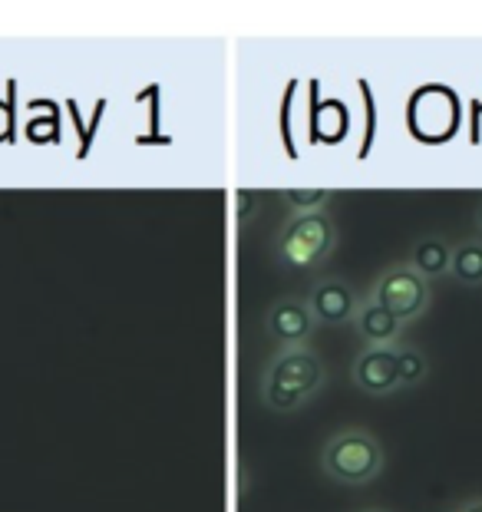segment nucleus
<instances>
[{"label": "nucleus", "instance_id": "1", "mask_svg": "<svg viewBox=\"0 0 482 512\" xmlns=\"http://www.w3.org/2000/svg\"><path fill=\"white\" fill-rule=\"evenodd\" d=\"M327 384V367L311 347H294L281 351L261 370L258 397L271 413H294L301 410L314 394H321Z\"/></svg>", "mask_w": 482, "mask_h": 512}, {"label": "nucleus", "instance_id": "2", "mask_svg": "<svg viewBox=\"0 0 482 512\" xmlns=\"http://www.w3.org/2000/svg\"><path fill=\"white\" fill-rule=\"evenodd\" d=\"M337 225L327 212L294 215L275 238V258L291 275H311L334 255Z\"/></svg>", "mask_w": 482, "mask_h": 512}, {"label": "nucleus", "instance_id": "3", "mask_svg": "<svg viewBox=\"0 0 482 512\" xmlns=\"http://www.w3.org/2000/svg\"><path fill=\"white\" fill-rule=\"evenodd\" d=\"M321 470L341 486H364L383 470V443L364 427L337 430L321 450Z\"/></svg>", "mask_w": 482, "mask_h": 512}, {"label": "nucleus", "instance_id": "4", "mask_svg": "<svg viewBox=\"0 0 482 512\" xmlns=\"http://www.w3.org/2000/svg\"><path fill=\"white\" fill-rule=\"evenodd\" d=\"M367 298H374L400 324H407L430 308V281L416 275L407 261H393V265H387L374 278Z\"/></svg>", "mask_w": 482, "mask_h": 512}, {"label": "nucleus", "instance_id": "5", "mask_svg": "<svg viewBox=\"0 0 482 512\" xmlns=\"http://www.w3.org/2000/svg\"><path fill=\"white\" fill-rule=\"evenodd\" d=\"M403 351H407L403 341L390 347H367L354 361V370H350V380H354L360 394L387 397L393 390L407 387L403 384Z\"/></svg>", "mask_w": 482, "mask_h": 512}, {"label": "nucleus", "instance_id": "6", "mask_svg": "<svg viewBox=\"0 0 482 512\" xmlns=\"http://www.w3.org/2000/svg\"><path fill=\"white\" fill-rule=\"evenodd\" d=\"M317 331V321L304 298H278L271 301L265 314V334L275 341L281 351H294V347H308Z\"/></svg>", "mask_w": 482, "mask_h": 512}, {"label": "nucleus", "instance_id": "7", "mask_svg": "<svg viewBox=\"0 0 482 512\" xmlns=\"http://www.w3.org/2000/svg\"><path fill=\"white\" fill-rule=\"evenodd\" d=\"M304 301H308L314 321L324 324V328H344V324L354 321V314L360 308L357 288L347 285L344 278H334V275L317 278Z\"/></svg>", "mask_w": 482, "mask_h": 512}, {"label": "nucleus", "instance_id": "8", "mask_svg": "<svg viewBox=\"0 0 482 512\" xmlns=\"http://www.w3.org/2000/svg\"><path fill=\"white\" fill-rule=\"evenodd\" d=\"M354 334L364 341L367 347H390L400 341V331L403 324L393 318V314L383 308V304H377L374 298H364L360 301V308L354 314Z\"/></svg>", "mask_w": 482, "mask_h": 512}, {"label": "nucleus", "instance_id": "9", "mask_svg": "<svg viewBox=\"0 0 482 512\" xmlns=\"http://www.w3.org/2000/svg\"><path fill=\"white\" fill-rule=\"evenodd\" d=\"M449 261H453V245H449L443 235H420V238H413L407 265L420 278L430 281V278L449 275Z\"/></svg>", "mask_w": 482, "mask_h": 512}, {"label": "nucleus", "instance_id": "10", "mask_svg": "<svg viewBox=\"0 0 482 512\" xmlns=\"http://www.w3.org/2000/svg\"><path fill=\"white\" fill-rule=\"evenodd\" d=\"M449 278L463 288H482V238L469 235L453 245V261H449Z\"/></svg>", "mask_w": 482, "mask_h": 512}, {"label": "nucleus", "instance_id": "11", "mask_svg": "<svg viewBox=\"0 0 482 512\" xmlns=\"http://www.w3.org/2000/svg\"><path fill=\"white\" fill-rule=\"evenodd\" d=\"M284 202H288V209L294 215H308V212H327V202H331V189H284Z\"/></svg>", "mask_w": 482, "mask_h": 512}, {"label": "nucleus", "instance_id": "12", "mask_svg": "<svg viewBox=\"0 0 482 512\" xmlns=\"http://www.w3.org/2000/svg\"><path fill=\"white\" fill-rule=\"evenodd\" d=\"M255 205H258L255 192H248V189L235 192V222H248L251 212H255Z\"/></svg>", "mask_w": 482, "mask_h": 512}, {"label": "nucleus", "instance_id": "13", "mask_svg": "<svg viewBox=\"0 0 482 512\" xmlns=\"http://www.w3.org/2000/svg\"><path fill=\"white\" fill-rule=\"evenodd\" d=\"M456 512H482V496H473V499H466V503H459Z\"/></svg>", "mask_w": 482, "mask_h": 512}, {"label": "nucleus", "instance_id": "14", "mask_svg": "<svg viewBox=\"0 0 482 512\" xmlns=\"http://www.w3.org/2000/svg\"><path fill=\"white\" fill-rule=\"evenodd\" d=\"M476 232H479V238H482V199H479V205H476Z\"/></svg>", "mask_w": 482, "mask_h": 512}, {"label": "nucleus", "instance_id": "15", "mask_svg": "<svg viewBox=\"0 0 482 512\" xmlns=\"http://www.w3.org/2000/svg\"><path fill=\"white\" fill-rule=\"evenodd\" d=\"M367 512H380V509H367Z\"/></svg>", "mask_w": 482, "mask_h": 512}]
</instances>
